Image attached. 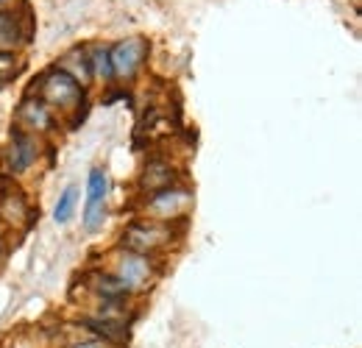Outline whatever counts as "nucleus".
<instances>
[{"instance_id": "12", "label": "nucleus", "mask_w": 362, "mask_h": 348, "mask_svg": "<svg viewBox=\"0 0 362 348\" xmlns=\"http://www.w3.org/2000/svg\"><path fill=\"white\" fill-rule=\"evenodd\" d=\"M92 290L103 298V301H123L129 296V290L120 284V279L115 273H95L92 276Z\"/></svg>"}, {"instance_id": "10", "label": "nucleus", "mask_w": 362, "mask_h": 348, "mask_svg": "<svg viewBox=\"0 0 362 348\" xmlns=\"http://www.w3.org/2000/svg\"><path fill=\"white\" fill-rule=\"evenodd\" d=\"M173 181H176V170H173V165L170 162H165V159H151L148 165H145V170L139 175V187L151 195V192H159V190H165V187H173Z\"/></svg>"}, {"instance_id": "2", "label": "nucleus", "mask_w": 362, "mask_h": 348, "mask_svg": "<svg viewBox=\"0 0 362 348\" xmlns=\"http://www.w3.org/2000/svg\"><path fill=\"white\" fill-rule=\"evenodd\" d=\"M192 201H195L192 190L173 184V187H165L159 192H151V198L145 201L142 212L153 223H173V220H181L192 209Z\"/></svg>"}, {"instance_id": "15", "label": "nucleus", "mask_w": 362, "mask_h": 348, "mask_svg": "<svg viewBox=\"0 0 362 348\" xmlns=\"http://www.w3.org/2000/svg\"><path fill=\"white\" fill-rule=\"evenodd\" d=\"M76 204H78V190H76V187H67V190L59 195V204H56V209H53V220H56V223H67V220L73 218Z\"/></svg>"}, {"instance_id": "3", "label": "nucleus", "mask_w": 362, "mask_h": 348, "mask_svg": "<svg viewBox=\"0 0 362 348\" xmlns=\"http://www.w3.org/2000/svg\"><path fill=\"white\" fill-rule=\"evenodd\" d=\"M170 240H173V231L168 228V223H153V220L134 223L123 234L126 251H134V254H142V257H151L153 251H162Z\"/></svg>"}, {"instance_id": "6", "label": "nucleus", "mask_w": 362, "mask_h": 348, "mask_svg": "<svg viewBox=\"0 0 362 348\" xmlns=\"http://www.w3.org/2000/svg\"><path fill=\"white\" fill-rule=\"evenodd\" d=\"M106 192H109V178L100 168H95L87 181V209H84V228L98 231L103 226L106 215Z\"/></svg>"}, {"instance_id": "17", "label": "nucleus", "mask_w": 362, "mask_h": 348, "mask_svg": "<svg viewBox=\"0 0 362 348\" xmlns=\"http://www.w3.org/2000/svg\"><path fill=\"white\" fill-rule=\"evenodd\" d=\"M70 348H112L106 340H81V343H73Z\"/></svg>"}, {"instance_id": "13", "label": "nucleus", "mask_w": 362, "mask_h": 348, "mask_svg": "<svg viewBox=\"0 0 362 348\" xmlns=\"http://www.w3.org/2000/svg\"><path fill=\"white\" fill-rule=\"evenodd\" d=\"M59 70H64V73H70L78 84L81 81H90L92 79V70H90V56H87V50H73V53H67L64 59H62V64H59Z\"/></svg>"}, {"instance_id": "18", "label": "nucleus", "mask_w": 362, "mask_h": 348, "mask_svg": "<svg viewBox=\"0 0 362 348\" xmlns=\"http://www.w3.org/2000/svg\"><path fill=\"white\" fill-rule=\"evenodd\" d=\"M14 3H17V0H0V11H8Z\"/></svg>"}, {"instance_id": "8", "label": "nucleus", "mask_w": 362, "mask_h": 348, "mask_svg": "<svg viewBox=\"0 0 362 348\" xmlns=\"http://www.w3.org/2000/svg\"><path fill=\"white\" fill-rule=\"evenodd\" d=\"M17 123L25 134H37V131L53 129V112L47 109L40 98H25L17 109Z\"/></svg>"}, {"instance_id": "4", "label": "nucleus", "mask_w": 362, "mask_h": 348, "mask_svg": "<svg viewBox=\"0 0 362 348\" xmlns=\"http://www.w3.org/2000/svg\"><path fill=\"white\" fill-rule=\"evenodd\" d=\"M115 276L120 279V284L129 290V293H142L151 287V279H153V265L148 257L134 254V251H120L115 257Z\"/></svg>"}, {"instance_id": "9", "label": "nucleus", "mask_w": 362, "mask_h": 348, "mask_svg": "<svg viewBox=\"0 0 362 348\" xmlns=\"http://www.w3.org/2000/svg\"><path fill=\"white\" fill-rule=\"evenodd\" d=\"M0 223L8 228H25L31 223V207L23 192H0Z\"/></svg>"}, {"instance_id": "7", "label": "nucleus", "mask_w": 362, "mask_h": 348, "mask_svg": "<svg viewBox=\"0 0 362 348\" xmlns=\"http://www.w3.org/2000/svg\"><path fill=\"white\" fill-rule=\"evenodd\" d=\"M40 156V142L34 134H25V131H14L11 134V145L6 151V159H8V170L11 173H25Z\"/></svg>"}, {"instance_id": "14", "label": "nucleus", "mask_w": 362, "mask_h": 348, "mask_svg": "<svg viewBox=\"0 0 362 348\" xmlns=\"http://www.w3.org/2000/svg\"><path fill=\"white\" fill-rule=\"evenodd\" d=\"M90 56V70H92V79H100V81H109V79H115L112 76V62H109V47H92Z\"/></svg>"}, {"instance_id": "5", "label": "nucleus", "mask_w": 362, "mask_h": 348, "mask_svg": "<svg viewBox=\"0 0 362 348\" xmlns=\"http://www.w3.org/2000/svg\"><path fill=\"white\" fill-rule=\"evenodd\" d=\"M145 56H148V42L142 37H132V40H123V42L112 45L109 47L112 76L120 79V81L134 79L136 70L145 64Z\"/></svg>"}, {"instance_id": "19", "label": "nucleus", "mask_w": 362, "mask_h": 348, "mask_svg": "<svg viewBox=\"0 0 362 348\" xmlns=\"http://www.w3.org/2000/svg\"><path fill=\"white\" fill-rule=\"evenodd\" d=\"M0 254H3V240H0Z\"/></svg>"}, {"instance_id": "16", "label": "nucleus", "mask_w": 362, "mask_h": 348, "mask_svg": "<svg viewBox=\"0 0 362 348\" xmlns=\"http://www.w3.org/2000/svg\"><path fill=\"white\" fill-rule=\"evenodd\" d=\"M17 70H20V64H17L14 53H3V50H0V87H3L8 79H14Z\"/></svg>"}, {"instance_id": "11", "label": "nucleus", "mask_w": 362, "mask_h": 348, "mask_svg": "<svg viewBox=\"0 0 362 348\" xmlns=\"http://www.w3.org/2000/svg\"><path fill=\"white\" fill-rule=\"evenodd\" d=\"M23 28H20V17L11 11H0V50L11 53L14 47L23 45Z\"/></svg>"}, {"instance_id": "1", "label": "nucleus", "mask_w": 362, "mask_h": 348, "mask_svg": "<svg viewBox=\"0 0 362 348\" xmlns=\"http://www.w3.org/2000/svg\"><path fill=\"white\" fill-rule=\"evenodd\" d=\"M37 95L40 100L45 103L47 109H56V112H76L81 106V98H84V89L81 84L64 73V70H47L45 76L40 79L37 84Z\"/></svg>"}]
</instances>
